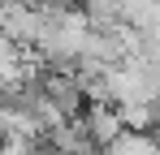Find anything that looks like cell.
Here are the masks:
<instances>
[{"instance_id": "1", "label": "cell", "mask_w": 160, "mask_h": 155, "mask_svg": "<svg viewBox=\"0 0 160 155\" xmlns=\"http://www.w3.org/2000/svg\"><path fill=\"white\" fill-rule=\"evenodd\" d=\"M39 30H43V13H39V9H30V4H0V35L18 52L35 48Z\"/></svg>"}, {"instance_id": "3", "label": "cell", "mask_w": 160, "mask_h": 155, "mask_svg": "<svg viewBox=\"0 0 160 155\" xmlns=\"http://www.w3.org/2000/svg\"><path fill=\"white\" fill-rule=\"evenodd\" d=\"M121 26L134 35H156L160 30V4L156 0H126L121 4Z\"/></svg>"}, {"instance_id": "2", "label": "cell", "mask_w": 160, "mask_h": 155, "mask_svg": "<svg viewBox=\"0 0 160 155\" xmlns=\"http://www.w3.org/2000/svg\"><path fill=\"white\" fill-rule=\"evenodd\" d=\"M78 125H82V134H87V142H91L95 151H104L108 142L121 134V116H117L112 103H87L82 116H78Z\"/></svg>"}, {"instance_id": "4", "label": "cell", "mask_w": 160, "mask_h": 155, "mask_svg": "<svg viewBox=\"0 0 160 155\" xmlns=\"http://www.w3.org/2000/svg\"><path fill=\"white\" fill-rule=\"evenodd\" d=\"M100 155H156V138H152V134H130V129H121Z\"/></svg>"}]
</instances>
